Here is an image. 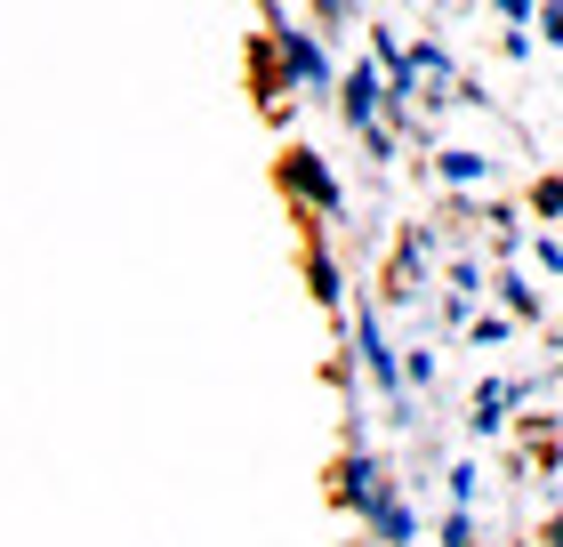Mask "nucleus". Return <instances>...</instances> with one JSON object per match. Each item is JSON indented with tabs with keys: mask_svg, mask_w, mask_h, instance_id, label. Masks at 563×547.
<instances>
[{
	"mask_svg": "<svg viewBox=\"0 0 563 547\" xmlns=\"http://www.w3.org/2000/svg\"><path fill=\"white\" fill-rule=\"evenodd\" d=\"M282 57H290V81H298V89H339V73H330V57H322V48L298 33V24H282Z\"/></svg>",
	"mask_w": 563,
	"mask_h": 547,
	"instance_id": "1",
	"label": "nucleus"
},
{
	"mask_svg": "<svg viewBox=\"0 0 563 547\" xmlns=\"http://www.w3.org/2000/svg\"><path fill=\"white\" fill-rule=\"evenodd\" d=\"M339 106H346V121H354V129H371V121H378V106H387V81H378L371 65H354L346 81H339Z\"/></svg>",
	"mask_w": 563,
	"mask_h": 547,
	"instance_id": "3",
	"label": "nucleus"
},
{
	"mask_svg": "<svg viewBox=\"0 0 563 547\" xmlns=\"http://www.w3.org/2000/svg\"><path fill=\"white\" fill-rule=\"evenodd\" d=\"M282 177H290V194H314L322 210H339V186H330V169L314 162V153H290V169H282Z\"/></svg>",
	"mask_w": 563,
	"mask_h": 547,
	"instance_id": "4",
	"label": "nucleus"
},
{
	"mask_svg": "<svg viewBox=\"0 0 563 547\" xmlns=\"http://www.w3.org/2000/svg\"><path fill=\"white\" fill-rule=\"evenodd\" d=\"M523 403V386H483V395H475V435H499V419H507V411H516Z\"/></svg>",
	"mask_w": 563,
	"mask_h": 547,
	"instance_id": "5",
	"label": "nucleus"
},
{
	"mask_svg": "<svg viewBox=\"0 0 563 547\" xmlns=\"http://www.w3.org/2000/svg\"><path fill=\"white\" fill-rule=\"evenodd\" d=\"M540 33H548V41L563 48V0H548V9H540Z\"/></svg>",
	"mask_w": 563,
	"mask_h": 547,
	"instance_id": "12",
	"label": "nucleus"
},
{
	"mask_svg": "<svg viewBox=\"0 0 563 547\" xmlns=\"http://www.w3.org/2000/svg\"><path fill=\"white\" fill-rule=\"evenodd\" d=\"M499 291H507V306H516V315H540V291H531V282H516V274H507Z\"/></svg>",
	"mask_w": 563,
	"mask_h": 547,
	"instance_id": "10",
	"label": "nucleus"
},
{
	"mask_svg": "<svg viewBox=\"0 0 563 547\" xmlns=\"http://www.w3.org/2000/svg\"><path fill=\"white\" fill-rule=\"evenodd\" d=\"M499 17H540V0H499Z\"/></svg>",
	"mask_w": 563,
	"mask_h": 547,
	"instance_id": "13",
	"label": "nucleus"
},
{
	"mask_svg": "<svg viewBox=\"0 0 563 547\" xmlns=\"http://www.w3.org/2000/svg\"><path fill=\"white\" fill-rule=\"evenodd\" d=\"M531 210H540V218L563 210V177H540V186H531Z\"/></svg>",
	"mask_w": 563,
	"mask_h": 547,
	"instance_id": "9",
	"label": "nucleus"
},
{
	"mask_svg": "<svg viewBox=\"0 0 563 547\" xmlns=\"http://www.w3.org/2000/svg\"><path fill=\"white\" fill-rule=\"evenodd\" d=\"M314 298H322V306L346 298V282H339V266H330V258H314Z\"/></svg>",
	"mask_w": 563,
	"mask_h": 547,
	"instance_id": "8",
	"label": "nucleus"
},
{
	"mask_svg": "<svg viewBox=\"0 0 563 547\" xmlns=\"http://www.w3.org/2000/svg\"><path fill=\"white\" fill-rule=\"evenodd\" d=\"M354 354L371 362V379L387 386V395H402V362H395V347H387V330H378V315L354 322Z\"/></svg>",
	"mask_w": 563,
	"mask_h": 547,
	"instance_id": "2",
	"label": "nucleus"
},
{
	"mask_svg": "<svg viewBox=\"0 0 563 547\" xmlns=\"http://www.w3.org/2000/svg\"><path fill=\"white\" fill-rule=\"evenodd\" d=\"M314 9H322V17H339V0H314Z\"/></svg>",
	"mask_w": 563,
	"mask_h": 547,
	"instance_id": "15",
	"label": "nucleus"
},
{
	"mask_svg": "<svg viewBox=\"0 0 563 547\" xmlns=\"http://www.w3.org/2000/svg\"><path fill=\"white\" fill-rule=\"evenodd\" d=\"M548 547H563V515H555V524H548Z\"/></svg>",
	"mask_w": 563,
	"mask_h": 547,
	"instance_id": "14",
	"label": "nucleus"
},
{
	"mask_svg": "<svg viewBox=\"0 0 563 547\" xmlns=\"http://www.w3.org/2000/svg\"><path fill=\"white\" fill-rule=\"evenodd\" d=\"M371 524L387 532V547H411V539H419V524H411V507H402L395 491H387V500H371Z\"/></svg>",
	"mask_w": 563,
	"mask_h": 547,
	"instance_id": "6",
	"label": "nucleus"
},
{
	"mask_svg": "<svg viewBox=\"0 0 563 547\" xmlns=\"http://www.w3.org/2000/svg\"><path fill=\"white\" fill-rule=\"evenodd\" d=\"M443 177H451V186H475V177H483V153H443Z\"/></svg>",
	"mask_w": 563,
	"mask_h": 547,
	"instance_id": "7",
	"label": "nucleus"
},
{
	"mask_svg": "<svg viewBox=\"0 0 563 547\" xmlns=\"http://www.w3.org/2000/svg\"><path fill=\"white\" fill-rule=\"evenodd\" d=\"M443 547H475V524H467V507L443 515Z\"/></svg>",
	"mask_w": 563,
	"mask_h": 547,
	"instance_id": "11",
	"label": "nucleus"
}]
</instances>
